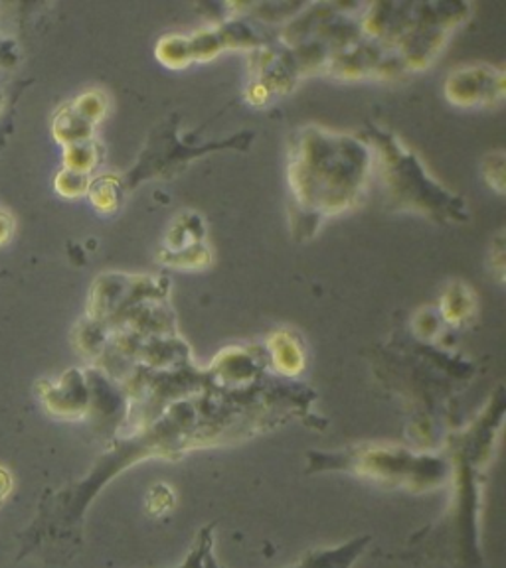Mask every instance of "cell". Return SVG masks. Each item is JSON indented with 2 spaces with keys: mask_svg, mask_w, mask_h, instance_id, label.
<instances>
[{
  "mask_svg": "<svg viewBox=\"0 0 506 568\" xmlns=\"http://www.w3.org/2000/svg\"><path fill=\"white\" fill-rule=\"evenodd\" d=\"M373 174V151L361 134L320 125H305L293 132L287 186L295 239H310L325 220L361 202Z\"/></svg>",
  "mask_w": 506,
  "mask_h": 568,
  "instance_id": "1",
  "label": "cell"
},
{
  "mask_svg": "<svg viewBox=\"0 0 506 568\" xmlns=\"http://www.w3.org/2000/svg\"><path fill=\"white\" fill-rule=\"evenodd\" d=\"M361 137L373 151L374 173L380 176L388 203L396 212L417 213L437 224H466V200L437 182L398 134L380 125H368Z\"/></svg>",
  "mask_w": 506,
  "mask_h": 568,
  "instance_id": "2",
  "label": "cell"
},
{
  "mask_svg": "<svg viewBox=\"0 0 506 568\" xmlns=\"http://www.w3.org/2000/svg\"><path fill=\"white\" fill-rule=\"evenodd\" d=\"M168 281L161 276H139V274L105 273L97 276L90 293L87 318L114 324L134 305L151 298H166Z\"/></svg>",
  "mask_w": 506,
  "mask_h": 568,
  "instance_id": "3",
  "label": "cell"
},
{
  "mask_svg": "<svg viewBox=\"0 0 506 568\" xmlns=\"http://www.w3.org/2000/svg\"><path fill=\"white\" fill-rule=\"evenodd\" d=\"M444 90L455 107H495L505 99V71L489 63L463 66L449 73Z\"/></svg>",
  "mask_w": 506,
  "mask_h": 568,
  "instance_id": "4",
  "label": "cell"
},
{
  "mask_svg": "<svg viewBox=\"0 0 506 568\" xmlns=\"http://www.w3.org/2000/svg\"><path fill=\"white\" fill-rule=\"evenodd\" d=\"M42 399L50 409V413L66 416L80 415L90 401V389L83 381L82 371L72 369L60 379L58 386H50L48 391H44Z\"/></svg>",
  "mask_w": 506,
  "mask_h": 568,
  "instance_id": "5",
  "label": "cell"
},
{
  "mask_svg": "<svg viewBox=\"0 0 506 568\" xmlns=\"http://www.w3.org/2000/svg\"><path fill=\"white\" fill-rule=\"evenodd\" d=\"M269 354L273 366L285 376H297L305 367V352L299 338L287 330H280L269 338Z\"/></svg>",
  "mask_w": 506,
  "mask_h": 568,
  "instance_id": "6",
  "label": "cell"
},
{
  "mask_svg": "<svg viewBox=\"0 0 506 568\" xmlns=\"http://www.w3.org/2000/svg\"><path fill=\"white\" fill-rule=\"evenodd\" d=\"M476 312L475 293L466 283L449 284L442 296L439 316L447 324L461 326Z\"/></svg>",
  "mask_w": 506,
  "mask_h": 568,
  "instance_id": "7",
  "label": "cell"
},
{
  "mask_svg": "<svg viewBox=\"0 0 506 568\" xmlns=\"http://www.w3.org/2000/svg\"><path fill=\"white\" fill-rule=\"evenodd\" d=\"M52 132L54 139L62 146H70L73 142L94 139V125L73 111L72 105H66L54 117Z\"/></svg>",
  "mask_w": 506,
  "mask_h": 568,
  "instance_id": "8",
  "label": "cell"
},
{
  "mask_svg": "<svg viewBox=\"0 0 506 568\" xmlns=\"http://www.w3.org/2000/svg\"><path fill=\"white\" fill-rule=\"evenodd\" d=\"M125 192H127V188H125L123 178L114 176V174L92 178L90 188H87V196L94 203L95 210L102 213L117 212V208L123 202Z\"/></svg>",
  "mask_w": 506,
  "mask_h": 568,
  "instance_id": "9",
  "label": "cell"
},
{
  "mask_svg": "<svg viewBox=\"0 0 506 568\" xmlns=\"http://www.w3.org/2000/svg\"><path fill=\"white\" fill-rule=\"evenodd\" d=\"M102 156H104V149L95 139L73 142L70 146H63V168L92 176L102 163Z\"/></svg>",
  "mask_w": 506,
  "mask_h": 568,
  "instance_id": "10",
  "label": "cell"
},
{
  "mask_svg": "<svg viewBox=\"0 0 506 568\" xmlns=\"http://www.w3.org/2000/svg\"><path fill=\"white\" fill-rule=\"evenodd\" d=\"M156 58L168 68H185L190 63V46L188 36H165L156 44Z\"/></svg>",
  "mask_w": 506,
  "mask_h": 568,
  "instance_id": "11",
  "label": "cell"
},
{
  "mask_svg": "<svg viewBox=\"0 0 506 568\" xmlns=\"http://www.w3.org/2000/svg\"><path fill=\"white\" fill-rule=\"evenodd\" d=\"M70 105H72L73 111L78 113L85 121L92 122L94 127L104 119L105 113H107V97H105L104 92H97V90L82 93Z\"/></svg>",
  "mask_w": 506,
  "mask_h": 568,
  "instance_id": "12",
  "label": "cell"
},
{
  "mask_svg": "<svg viewBox=\"0 0 506 568\" xmlns=\"http://www.w3.org/2000/svg\"><path fill=\"white\" fill-rule=\"evenodd\" d=\"M90 182H92V176L62 168L60 173L56 174L54 188H56V192L63 196V198H80V196L87 193Z\"/></svg>",
  "mask_w": 506,
  "mask_h": 568,
  "instance_id": "13",
  "label": "cell"
},
{
  "mask_svg": "<svg viewBox=\"0 0 506 568\" xmlns=\"http://www.w3.org/2000/svg\"><path fill=\"white\" fill-rule=\"evenodd\" d=\"M483 176H485L486 184L496 193H505V153L503 151L486 154L485 163H483Z\"/></svg>",
  "mask_w": 506,
  "mask_h": 568,
  "instance_id": "14",
  "label": "cell"
},
{
  "mask_svg": "<svg viewBox=\"0 0 506 568\" xmlns=\"http://www.w3.org/2000/svg\"><path fill=\"white\" fill-rule=\"evenodd\" d=\"M19 60L16 56V46L9 40H0V68H9L14 66Z\"/></svg>",
  "mask_w": 506,
  "mask_h": 568,
  "instance_id": "15",
  "label": "cell"
},
{
  "mask_svg": "<svg viewBox=\"0 0 506 568\" xmlns=\"http://www.w3.org/2000/svg\"><path fill=\"white\" fill-rule=\"evenodd\" d=\"M12 227L14 224H12L11 215L0 212V245H4L11 239Z\"/></svg>",
  "mask_w": 506,
  "mask_h": 568,
  "instance_id": "16",
  "label": "cell"
},
{
  "mask_svg": "<svg viewBox=\"0 0 506 568\" xmlns=\"http://www.w3.org/2000/svg\"><path fill=\"white\" fill-rule=\"evenodd\" d=\"M0 95H2V93H0Z\"/></svg>",
  "mask_w": 506,
  "mask_h": 568,
  "instance_id": "17",
  "label": "cell"
}]
</instances>
